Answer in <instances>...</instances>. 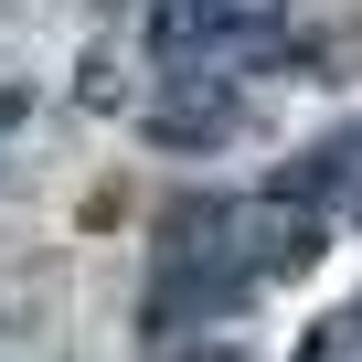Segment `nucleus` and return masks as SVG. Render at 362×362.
I'll return each instance as SVG.
<instances>
[{
	"instance_id": "obj_1",
	"label": "nucleus",
	"mask_w": 362,
	"mask_h": 362,
	"mask_svg": "<svg viewBox=\"0 0 362 362\" xmlns=\"http://www.w3.org/2000/svg\"><path fill=\"white\" fill-rule=\"evenodd\" d=\"M256 22H267V0H160V11H149V43L192 64V54H224V43H245Z\"/></svg>"
},
{
	"instance_id": "obj_2",
	"label": "nucleus",
	"mask_w": 362,
	"mask_h": 362,
	"mask_svg": "<svg viewBox=\"0 0 362 362\" xmlns=\"http://www.w3.org/2000/svg\"><path fill=\"white\" fill-rule=\"evenodd\" d=\"M149 128H160V139H170V149H214V139H224V128H235V96H224V86H203V75H192V86H181V96H160V117H149Z\"/></svg>"
},
{
	"instance_id": "obj_3",
	"label": "nucleus",
	"mask_w": 362,
	"mask_h": 362,
	"mask_svg": "<svg viewBox=\"0 0 362 362\" xmlns=\"http://www.w3.org/2000/svg\"><path fill=\"white\" fill-rule=\"evenodd\" d=\"M351 160H362V128H330V139L298 149V170L277 181V192H288V203H320V192H341V181H351Z\"/></svg>"
},
{
	"instance_id": "obj_4",
	"label": "nucleus",
	"mask_w": 362,
	"mask_h": 362,
	"mask_svg": "<svg viewBox=\"0 0 362 362\" xmlns=\"http://www.w3.org/2000/svg\"><path fill=\"white\" fill-rule=\"evenodd\" d=\"M160 362H256V351H235V341H203V330H192V341H170Z\"/></svg>"
}]
</instances>
